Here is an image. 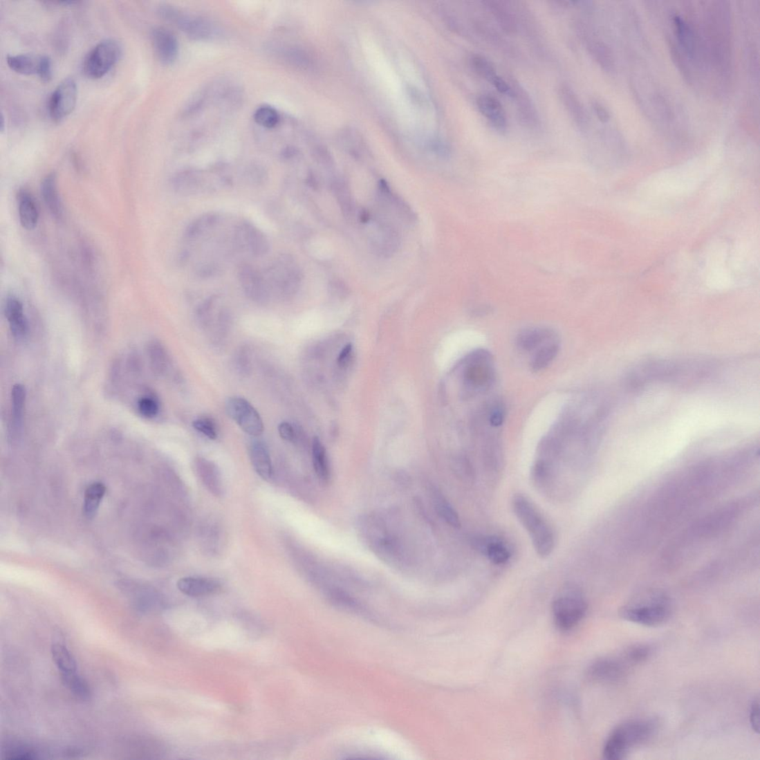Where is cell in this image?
I'll list each match as a JSON object with an SVG mask.
<instances>
[{
    "instance_id": "obj_1",
    "label": "cell",
    "mask_w": 760,
    "mask_h": 760,
    "mask_svg": "<svg viewBox=\"0 0 760 760\" xmlns=\"http://www.w3.org/2000/svg\"><path fill=\"white\" fill-rule=\"evenodd\" d=\"M726 2L712 3L705 16L707 37L705 55L722 77H730L732 66V24Z\"/></svg>"
},
{
    "instance_id": "obj_2",
    "label": "cell",
    "mask_w": 760,
    "mask_h": 760,
    "mask_svg": "<svg viewBox=\"0 0 760 760\" xmlns=\"http://www.w3.org/2000/svg\"><path fill=\"white\" fill-rule=\"evenodd\" d=\"M672 613L670 596L658 589H647L636 593L620 611L624 620L651 627L666 623L671 619Z\"/></svg>"
},
{
    "instance_id": "obj_3",
    "label": "cell",
    "mask_w": 760,
    "mask_h": 760,
    "mask_svg": "<svg viewBox=\"0 0 760 760\" xmlns=\"http://www.w3.org/2000/svg\"><path fill=\"white\" fill-rule=\"evenodd\" d=\"M658 723L653 719H631L618 725L608 736L603 749L604 758L620 760L633 750L649 742L657 732Z\"/></svg>"
},
{
    "instance_id": "obj_4",
    "label": "cell",
    "mask_w": 760,
    "mask_h": 760,
    "mask_svg": "<svg viewBox=\"0 0 760 760\" xmlns=\"http://www.w3.org/2000/svg\"><path fill=\"white\" fill-rule=\"evenodd\" d=\"M512 508L516 518L528 531L537 554L542 558L550 556L555 548V535L539 510L521 493L513 496Z\"/></svg>"
},
{
    "instance_id": "obj_5",
    "label": "cell",
    "mask_w": 760,
    "mask_h": 760,
    "mask_svg": "<svg viewBox=\"0 0 760 760\" xmlns=\"http://www.w3.org/2000/svg\"><path fill=\"white\" fill-rule=\"evenodd\" d=\"M264 277L270 293H275L283 299H289L297 295L303 278L295 259L288 254L278 257Z\"/></svg>"
},
{
    "instance_id": "obj_6",
    "label": "cell",
    "mask_w": 760,
    "mask_h": 760,
    "mask_svg": "<svg viewBox=\"0 0 760 760\" xmlns=\"http://www.w3.org/2000/svg\"><path fill=\"white\" fill-rule=\"evenodd\" d=\"M586 611L585 597L575 586H566L553 603L554 621L562 631H570L579 624Z\"/></svg>"
},
{
    "instance_id": "obj_7",
    "label": "cell",
    "mask_w": 760,
    "mask_h": 760,
    "mask_svg": "<svg viewBox=\"0 0 760 760\" xmlns=\"http://www.w3.org/2000/svg\"><path fill=\"white\" fill-rule=\"evenodd\" d=\"M158 13L162 19L178 27L192 39H208L219 33L215 24L207 19L186 14L172 6H160Z\"/></svg>"
},
{
    "instance_id": "obj_8",
    "label": "cell",
    "mask_w": 760,
    "mask_h": 760,
    "mask_svg": "<svg viewBox=\"0 0 760 760\" xmlns=\"http://www.w3.org/2000/svg\"><path fill=\"white\" fill-rule=\"evenodd\" d=\"M495 378L494 367L491 354L485 350L474 352L468 358L464 371V384L471 394L488 391Z\"/></svg>"
},
{
    "instance_id": "obj_9",
    "label": "cell",
    "mask_w": 760,
    "mask_h": 760,
    "mask_svg": "<svg viewBox=\"0 0 760 760\" xmlns=\"http://www.w3.org/2000/svg\"><path fill=\"white\" fill-rule=\"evenodd\" d=\"M121 55V47L113 39H106L98 44L86 55L84 62V72L90 79L104 77L118 62Z\"/></svg>"
},
{
    "instance_id": "obj_10",
    "label": "cell",
    "mask_w": 760,
    "mask_h": 760,
    "mask_svg": "<svg viewBox=\"0 0 760 760\" xmlns=\"http://www.w3.org/2000/svg\"><path fill=\"white\" fill-rule=\"evenodd\" d=\"M225 409L228 416L252 437H259L264 431V423L259 413L248 400L241 397L230 398Z\"/></svg>"
},
{
    "instance_id": "obj_11",
    "label": "cell",
    "mask_w": 760,
    "mask_h": 760,
    "mask_svg": "<svg viewBox=\"0 0 760 760\" xmlns=\"http://www.w3.org/2000/svg\"><path fill=\"white\" fill-rule=\"evenodd\" d=\"M77 98V88L72 77L64 79L48 100V113L56 122L67 118L74 111Z\"/></svg>"
},
{
    "instance_id": "obj_12",
    "label": "cell",
    "mask_w": 760,
    "mask_h": 760,
    "mask_svg": "<svg viewBox=\"0 0 760 760\" xmlns=\"http://www.w3.org/2000/svg\"><path fill=\"white\" fill-rule=\"evenodd\" d=\"M7 64L15 73L24 75H37L45 82L52 79V62L46 55L24 54L9 55Z\"/></svg>"
},
{
    "instance_id": "obj_13",
    "label": "cell",
    "mask_w": 760,
    "mask_h": 760,
    "mask_svg": "<svg viewBox=\"0 0 760 760\" xmlns=\"http://www.w3.org/2000/svg\"><path fill=\"white\" fill-rule=\"evenodd\" d=\"M238 277L241 286L249 299L261 305L268 302L271 293L264 275L260 272L244 264L239 267Z\"/></svg>"
},
{
    "instance_id": "obj_14",
    "label": "cell",
    "mask_w": 760,
    "mask_h": 760,
    "mask_svg": "<svg viewBox=\"0 0 760 760\" xmlns=\"http://www.w3.org/2000/svg\"><path fill=\"white\" fill-rule=\"evenodd\" d=\"M575 31L583 40L587 50L595 62L607 73L614 72L615 64L613 54L602 40L591 34L587 27L580 21L575 24Z\"/></svg>"
},
{
    "instance_id": "obj_15",
    "label": "cell",
    "mask_w": 760,
    "mask_h": 760,
    "mask_svg": "<svg viewBox=\"0 0 760 760\" xmlns=\"http://www.w3.org/2000/svg\"><path fill=\"white\" fill-rule=\"evenodd\" d=\"M235 241L240 250L249 251L255 257H264L270 250L266 236L249 222H243L237 227Z\"/></svg>"
},
{
    "instance_id": "obj_16",
    "label": "cell",
    "mask_w": 760,
    "mask_h": 760,
    "mask_svg": "<svg viewBox=\"0 0 760 760\" xmlns=\"http://www.w3.org/2000/svg\"><path fill=\"white\" fill-rule=\"evenodd\" d=\"M614 658H604L595 661L589 668L588 677L601 683L619 682L627 675V663Z\"/></svg>"
},
{
    "instance_id": "obj_17",
    "label": "cell",
    "mask_w": 760,
    "mask_h": 760,
    "mask_svg": "<svg viewBox=\"0 0 760 760\" xmlns=\"http://www.w3.org/2000/svg\"><path fill=\"white\" fill-rule=\"evenodd\" d=\"M151 41L160 62L165 65L175 62L178 54L176 36L163 27H157L151 33Z\"/></svg>"
},
{
    "instance_id": "obj_18",
    "label": "cell",
    "mask_w": 760,
    "mask_h": 760,
    "mask_svg": "<svg viewBox=\"0 0 760 760\" xmlns=\"http://www.w3.org/2000/svg\"><path fill=\"white\" fill-rule=\"evenodd\" d=\"M481 3L493 16L503 33L515 35L518 32V19L511 2L502 1V0H485Z\"/></svg>"
},
{
    "instance_id": "obj_19",
    "label": "cell",
    "mask_w": 760,
    "mask_h": 760,
    "mask_svg": "<svg viewBox=\"0 0 760 760\" xmlns=\"http://www.w3.org/2000/svg\"><path fill=\"white\" fill-rule=\"evenodd\" d=\"M559 96L574 124L582 130L586 129L589 124V118L573 89L568 84H562L559 87Z\"/></svg>"
},
{
    "instance_id": "obj_20",
    "label": "cell",
    "mask_w": 760,
    "mask_h": 760,
    "mask_svg": "<svg viewBox=\"0 0 760 760\" xmlns=\"http://www.w3.org/2000/svg\"><path fill=\"white\" fill-rule=\"evenodd\" d=\"M470 64L475 73L488 81L498 92L510 98H513V89L510 84L497 73L494 66L485 57L475 55L470 59Z\"/></svg>"
},
{
    "instance_id": "obj_21",
    "label": "cell",
    "mask_w": 760,
    "mask_h": 760,
    "mask_svg": "<svg viewBox=\"0 0 760 760\" xmlns=\"http://www.w3.org/2000/svg\"><path fill=\"white\" fill-rule=\"evenodd\" d=\"M478 108L481 115L489 121L492 126L497 130L503 131L508 127V117L505 109L498 98L489 95L483 94L478 97Z\"/></svg>"
},
{
    "instance_id": "obj_22",
    "label": "cell",
    "mask_w": 760,
    "mask_h": 760,
    "mask_svg": "<svg viewBox=\"0 0 760 760\" xmlns=\"http://www.w3.org/2000/svg\"><path fill=\"white\" fill-rule=\"evenodd\" d=\"M178 590L188 596L202 597L217 593L221 584L215 580L204 577H185L177 583Z\"/></svg>"
},
{
    "instance_id": "obj_23",
    "label": "cell",
    "mask_w": 760,
    "mask_h": 760,
    "mask_svg": "<svg viewBox=\"0 0 760 760\" xmlns=\"http://www.w3.org/2000/svg\"><path fill=\"white\" fill-rule=\"evenodd\" d=\"M510 85L513 89V98L515 100L522 123L530 128H535L539 124V118L532 99L526 91L515 80H512Z\"/></svg>"
},
{
    "instance_id": "obj_24",
    "label": "cell",
    "mask_w": 760,
    "mask_h": 760,
    "mask_svg": "<svg viewBox=\"0 0 760 760\" xmlns=\"http://www.w3.org/2000/svg\"><path fill=\"white\" fill-rule=\"evenodd\" d=\"M6 316L14 337L18 340L24 339L28 333V322L21 302L15 297H9L6 304Z\"/></svg>"
},
{
    "instance_id": "obj_25",
    "label": "cell",
    "mask_w": 760,
    "mask_h": 760,
    "mask_svg": "<svg viewBox=\"0 0 760 760\" xmlns=\"http://www.w3.org/2000/svg\"><path fill=\"white\" fill-rule=\"evenodd\" d=\"M554 339V333L550 329L532 328L521 331L516 338V344L521 351L531 352Z\"/></svg>"
},
{
    "instance_id": "obj_26",
    "label": "cell",
    "mask_w": 760,
    "mask_h": 760,
    "mask_svg": "<svg viewBox=\"0 0 760 760\" xmlns=\"http://www.w3.org/2000/svg\"><path fill=\"white\" fill-rule=\"evenodd\" d=\"M250 457L257 473L265 481L272 477V465L266 444L261 441H253L250 447Z\"/></svg>"
},
{
    "instance_id": "obj_27",
    "label": "cell",
    "mask_w": 760,
    "mask_h": 760,
    "mask_svg": "<svg viewBox=\"0 0 760 760\" xmlns=\"http://www.w3.org/2000/svg\"><path fill=\"white\" fill-rule=\"evenodd\" d=\"M20 223L26 230L35 229L39 220V210L35 198L26 189L19 190L17 195Z\"/></svg>"
},
{
    "instance_id": "obj_28",
    "label": "cell",
    "mask_w": 760,
    "mask_h": 760,
    "mask_svg": "<svg viewBox=\"0 0 760 760\" xmlns=\"http://www.w3.org/2000/svg\"><path fill=\"white\" fill-rule=\"evenodd\" d=\"M475 543L479 550L496 565L505 564L510 558L511 555L508 547L498 539L488 537V538L479 539Z\"/></svg>"
},
{
    "instance_id": "obj_29",
    "label": "cell",
    "mask_w": 760,
    "mask_h": 760,
    "mask_svg": "<svg viewBox=\"0 0 760 760\" xmlns=\"http://www.w3.org/2000/svg\"><path fill=\"white\" fill-rule=\"evenodd\" d=\"M41 194L46 205L56 219L63 216V207L57 185V177L53 172L45 177L41 184Z\"/></svg>"
},
{
    "instance_id": "obj_30",
    "label": "cell",
    "mask_w": 760,
    "mask_h": 760,
    "mask_svg": "<svg viewBox=\"0 0 760 760\" xmlns=\"http://www.w3.org/2000/svg\"><path fill=\"white\" fill-rule=\"evenodd\" d=\"M26 400V391L22 384H17L12 391V435L17 439L21 431Z\"/></svg>"
},
{
    "instance_id": "obj_31",
    "label": "cell",
    "mask_w": 760,
    "mask_h": 760,
    "mask_svg": "<svg viewBox=\"0 0 760 760\" xmlns=\"http://www.w3.org/2000/svg\"><path fill=\"white\" fill-rule=\"evenodd\" d=\"M197 473L210 491L219 494L221 491V478L216 465L211 461L198 458L195 460Z\"/></svg>"
},
{
    "instance_id": "obj_32",
    "label": "cell",
    "mask_w": 760,
    "mask_h": 760,
    "mask_svg": "<svg viewBox=\"0 0 760 760\" xmlns=\"http://www.w3.org/2000/svg\"><path fill=\"white\" fill-rule=\"evenodd\" d=\"M312 458L314 470L318 479L322 482L330 479V467L325 447L318 438H314L312 443Z\"/></svg>"
},
{
    "instance_id": "obj_33",
    "label": "cell",
    "mask_w": 760,
    "mask_h": 760,
    "mask_svg": "<svg viewBox=\"0 0 760 760\" xmlns=\"http://www.w3.org/2000/svg\"><path fill=\"white\" fill-rule=\"evenodd\" d=\"M433 503L436 511L441 517L442 519L454 528H461V523L457 511L453 508L449 501L445 498L441 492L434 490L432 493Z\"/></svg>"
},
{
    "instance_id": "obj_34",
    "label": "cell",
    "mask_w": 760,
    "mask_h": 760,
    "mask_svg": "<svg viewBox=\"0 0 760 760\" xmlns=\"http://www.w3.org/2000/svg\"><path fill=\"white\" fill-rule=\"evenodd\" d=\"M106 491V486L101 483L96 482L88 486L85 492L84 505V512L87 519L94 518Z\"/></svg>"
},
{
    "instance_id": "obj_35",
    "label": "cell",
    "mask_w": 760,
    "mask_h": 760,
    "mask_svg": "<svg viewBox=\"0 0 760 760\" xmlns=\"http://www.w3.org/2000/svg\"><path fill=\"white\" fill-rule=\"evenodd\" d=\"M559 351V346L555 340L544 344L535 351L530 361V369L534 372H539L546 369L558 355Z\"/></svg>"
},
{
    "instance_id": "obj_36",
    "label": "cell",
    "mask_w": 760,
    "mask_h": 760,
    "mask_svg": "<svg viewBox=\"0 0 760 760\" xmlns=\"http://www.w3.org/2000/svg\"><path fill=\"white\" fill-rule=\"evenodd\" d=\"M52 655L62 676L77 673L75 658L64 645L59 643L53 645Z\"/></svg>"
},
{
    "instance_id": "obj_37",
    "label": "cell",
    "mask_w": 760,
    "mask_h": 760,
    "mask_svg": "<svg viewBox=\"0 0 760 760\" xmlns=\"http://www.w3.org/2000/svg\"><path fill=\"white\" fill-rule=\"evenodd\" d=\"M331 187L338 201L343 216L351 219L354 214V205L351 190L346 182L340 179L333 180Z\"/></svg>"
},
{
    "instance_id": "obj_38",
    "label": "cell",
    "mask_w": 760,
    "mask_h": 760,
    "mask_svg": "<svg viewBox=\"0 0 760 760\" xmlns=\"http://www.w3.org/2000/svg\"><path fill=\"white\" fill-rule=\"evenodd\" d=\"M62 682L68 690L81 701H88L92 692L88 683L77 673L62 675Z\"/></svg>"
},
{
    "instance_id": "obj_39",
    "label": "cell",
    "mask_w": 760,
    "mask_h": 760,
    "mask_svg": "<svg viewBox=\"0 0 760 760\" xmlns=\"http://www.w3.org/2000/svg\"><path fill=\"white\" fill-rule=\"evenodd\" d=\"M476 31L494 46L500 48L503 53H512V47L508 41L491 26L480 21L475 22Z\"/></svg>"
},
{
    "instance_id": "obj_40",
    "label": "cell",
    "mask_w": 760,
    "mask_h": 760,
    "mask_svg": "<svg viewBox=\"0 0 760 760\" xmlns=\"http://www.w3.org/2000/svg\"><path fill=\"white\" fill-rule=\"evenodd\" d=\"M201 177L192 172H185L175 178L174 187L180 194L185 196L197 194L202 187Z\"/></svg>"
},
{
    "instance_id": "obj_41",
    "label": "cell",
    "mask_w": 760,
    "mask_h": 760,
    "mask_svg": "<svg viewBox=\"0 0 760 760\" xmlns=\"http://www.w3.org/2000/svg\"><path fill=\"white\" fill-rule=\"evenodd\" d=\"M149 358L155 371L162 375L166 372L169 366V358L165 347L158 342L150 344Z\"/></svg>"
},
{
    "instance_id": "obj_42",
    "label": "cell",
    "mask_w": 760,
    "mask_h": 760,
    "mask_svg": "<svg viewBox=\"0 0 760 760\" xmlns=\"http://www.w3.org/2000/svg\"><path fill=\"white\" fill-rule=\"evenodd\" d=\"M219 221L216 214H209L192 222L187 228L185 236L189 239H196L210 228L215 226Z\"/></svg>"
},
{
    "instance_id": "obj_43",
    "label": "cell",
    "mask_w": 760,
    "mask_h": 760,
    "mask_svg": "<svg viewBox=\"0 0 760 760\" xmlns=\"http://www.w3.org/2000/svg\"><path fill=\"white\" fill-rule=\"evenodd\" d=\"M400 239L396 230L391 228H384L380 243L378 245L382 254L388 257L397 250L399 246Z\"/></svg>"
},
{
    "instance_id": "obj_44",
    "label": "cell",
    "mask_w": 760,
    "mask_h": 760,
    "mask_svg": "<svg viewBox=\"0 0 760 760\" xmlns=\"http://www.w3.org/2000/svg\"><path fill=\"white\" fill-rule=\"evenodd\" d=\"M652 654V649L647 645H636L624 652L623 658L628 665H638L648 660Z\"/></svg>"
},
{
    "instance_id": "obj_45",
    "label": "cell",
    "mask_w": 760,
    "mask_h": 760,
    "mask_svg": "<svg viewBox=\"0 0 760 760\" xmlns=\"http://www.w3.org/2000/svg\"><path fill=\"white\" fill-rule=\"evenodd\" d=\"M256 122L260 126L268 129L276 127L279 122L277 111L270 106H261L254 114Z\"/></svg>"
},
{
    "instance_id": "obj_46",
    "label": "cell",
    "mask_w": 760,
    "mask_h": 760,
    "mask_svg": "<svg viewBox=\"0 0 760 760\" xmlns=\"http://www.w3.org/2000/svg\"><path fill=\"white\" fill-rule=\"evenodd\" d=\"M192 427L210 440L218 438L219 429L215 420L209 417H201L192 422Z\"/></svg>"
},
{
    "instance_id": "obj_47",
    "label": "cell",
    "mask_w": 760,
    "mask_h": 760,
    "mask_svg": "<svg viewBox=\"0 0 760 760\" xmlns=\"http://www.w3.org/2000/svg\"><path fill=\"white\" fill-rule=\"evenodd\" d=\"M138 410L141 416L146 418H154L157 416L160 411V405L158 400L150 395L142 397L138 402Z\"/></svg>"
},
{
    "instance_id": "obj_48",
    "label": "cell",
    "mask_w": 760,
    "mask_h": 760,
    "mask_svg": "<svg viewBox=\"0 0 760 760\" xmlns=\"http://www.w3.org/2000/svg\"><path fill=\"white\" fill-rule=\"evenodd\" d=\"M215 302V297H210L201 304L197 311V316L204 325L210 322V311L212 307H214V303Z\"/></svg>"
},
{
    "instance_id": "obj_49",
    "label": "cell",
    "mask_w": 760,
    "mask_h": 760,
    "mask_svg": "<svg viewBox=\"0 0 760 760\" xmlns=\"http://www.w3.org/2000/svg\"><path fill=\"white\" fill-rule=\"evenodd\" d=\"M280 437L284 441L293 442L296 440L297 432L295 427L288 422H281L278 427Z\"/></svg>"
},
{
    "instance_id": "obj_50",
    "label": "cell",
    "mask_w": 760,
    "mask_h": 760,
    "mask_svg": "<svg viewBox=\"0 0 760 760\" xmlns=\"http://www.w3.org/2000/svg\"><path fill=\"white\" fill-rule=\"evenodd\" d=\"M505 420V409L502 405H497L491 409L489 422L492 427H500Z\"/></svg>"
},
{
    "instance_id": "obj_51",
    "label": "cell",
    "mask_w": 760,
    "mask_h": 760,
    "mask_svg": "<svg viewBox=\"0 0 760 760\" xmlns=\"http://www.w3.org/2000/svg\"><path fill=\"white\" fill-rule=\"evenodd\" d=\"M249 183L252 186H261L267 180V174L261 169H251L246 176Z\"/></svg>"
},
{
    "instance_id": "obj_52",
    "label": "cell",
    "mask_w": 760,
    "mask_h": 760,
    "mask_svg": "<svg viewBox=\"0 0 760 760\" xmlns=\"http://www.w3.org/2000/svg\"><path fill=\"white\" fill-rule=\"evenodd\" d=\"M592 106L596 117L602 123L609 122L611 118V113L600 101L593 100Z\"/></svg>"
},
{
    "instance_id": "obj_53",
    "label": "cell",
    "mask_w": 760,
    "mask_h": 760,
    "mask_svg": "<svg viewBox=\"0 0 760 760\" xmlns=\"http://www.w3.org/2000/svg\"><path fill=\"white\" fill-rule=\"evenodd\" d=\"M750 723L753 731L757 734L759 732V705L758 699L753 701L750 708Z\"/></svg>"
},
{
    "instance_id": "obj_54",
    "label": "cell",
    "mask_w": 760,
    "mask_h": 760,
    "mask_svg": "<svg viewBox=\"0 0 760 760\" xmlns=\"http://www.w3.org/2000/svg\"><path fill=\"white\" fill-rule=\"evenodd\" d=\"M220 271L219 267L212 263L200 266L197 270V275L200 278L207 279L218 275Z\"/></svg>"
},
{
    "instance_id": "obj_55",
    "label": "cell",
    "mask_w": 760,
    "mask_h": 760,
    "mask_svg": "<svg viewBox=\"0 0 760 760\" xmlns=\"http://www.w3.org/2000/svg\"><path fill=\"white\" fill-rule=\"evenodd\" d=\"M7 759H33L35 758L34 754L32 751H28L26 748H15L12 751H10L6 756Z\"/></svg>"
},
{
    "instance_id": "obj_56",
    "label": "cell",
    "mask_w": 760,
    "mask_h": 760,
    "mask_svg": "<svg viewBox=\"0 0 760 760\" xmlns=\"http://www.w3.org/2000/svg\"><path fill=\"white\" fill-rule=\"evenodd\" d=\"M353 355V346L352 344H348L346 347H344L340 353L337 359L338 364L340 367H346L349 363L351 358Z\"/></svg>"
},
{
    "instance_id": "obj_57",
    "label": "cell",
    "mask_w": 760,
    "mask_h": 760,
    "mask_svg": "<svg viewBox=\"0 0 760 760\" xmlns=\"http://www.w3.org/2000/svg\"><path fill=\"white\" fill-rule=\"evenodd\" d=\"M329 286L332 293H336L337 295H344L348 292L346 284L340 280H333L330 282Z\"/></svg>"
},
{
    "instance_id": "obj_58",
    "label": "cell",
    "mask_w": 760,
    "mask_h": 760,
    "mask_svg": "<svg viewBox=\"0 0 760 760\" xmlns=\"http://www.w3.org/2000/svg\"><path fill=\"white\" fill-rule=\"evenodd\" d=\"M306 182L308 187H310L311 188L313 189H317L319 188V181L317 179L316 176H314L313 174L308 175Z\"/></svg>"
},
{
    "instance_id": "obj_59",
    "label": "cell",
    "mask_w": 760,
    "mask_h": 760,
    "mask_svg": "<svg viewBox=\"0 0 760 760\" xmlns=\"http://www.w3.org/2000/svg\"><path fill=\"white\" fill-rule=\"evenodd\" d=\"M359 219L362 224H367L371 219L370 212L367 209H362L360 212Z\"/></svg>"
},
{
    "instance_id": "obj_60",
    "label": "cell",
    "mask_w": 760,
    "mask_h": 760,
    "mask_svg": "<svg viewBox=\"0 0 760 760\" xmlns=\"http://www.w3.org/2000/svg\"><path fill=\"white\" fill-rule=\"evenodd\" d=\"M189 259V254L187 251L182 252L179 258L180 264L185 266L187 264V262H188Z\"/></svg>"
},
{
    "instance_id": "obj_61",
    "label": "cell",
    "mask_w": 760,
    "mask_h": 760,
    "mask_svg": "<svg viewBox=\"0 0 760 760\" xmlns=\"http://www.w3.org/2000/svg\"><path fill=\"white\" fill-rule=\"evenodd\" d=\"M4 120H5V118H4L3 114H2V116H1V125H0V130H1L2 133H3V131H4V129H5V121Z\"/></svg>"
}]
</instances>
